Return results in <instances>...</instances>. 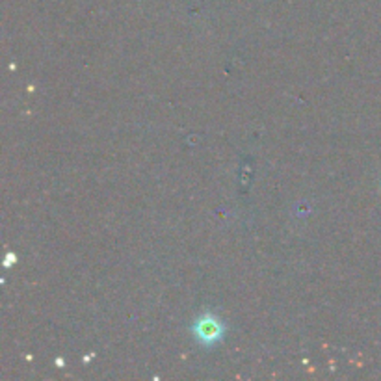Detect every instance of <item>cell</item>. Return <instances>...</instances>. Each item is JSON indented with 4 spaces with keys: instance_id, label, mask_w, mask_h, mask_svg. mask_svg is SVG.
<instances>
[{
    "instance_id": "cell-1",
    "label": "cell",
    "mask_w": 381,
    "mask_h": 381,
    "mask_svg": "<svg viewBox=\"0 0 381 381\" xmlns=\"http://www.w3.org/2000/svg\"><path fill=\"white\" fill-rule=\"evenodd\" d=\"M195 335L203 344H216L224 337V325L212 315H203L193 325Z\"/></svg>"
}]
</instances>
